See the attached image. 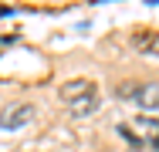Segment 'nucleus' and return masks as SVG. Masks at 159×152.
<instances>
[{
	"mask_svg": "<svg viewBox=\"0 0 159 152\" xmlns=\"http://www.w3.org/2000/svg\"><path fill=\"white\" fill-rule=\"evenodd\" d=\"M61 98L68 105H78V101H85V98H95V85H92L88 78H75V81L61 85Z\"/></svg>",
	"mask_w": 159,
	"mask_h": 152,
	"instance_id": "obj_2",
	"label": "nucleus"
},
{
	"mask_svg": "<svg viewBox=\"0 0 159 152\" xmlns=\"http://www.w3.org/2000/svg\"><path fill=\"white\" fill-rule=\"evenodd\" d=\"M119 98L135 101L146 112H159V85H122L119 88Z\"/></svg>",
	"mask_w": 159,
	"mask_h": 152,
	"instance_id": "obj_1",
	"label": "nucleus"
},
{
	"mask_svg": "<svg viewBox=\"0 0 159 152\" xmlns=\"http://www.w3.org/2000/svg\"><path fill=\"white\" fill-rule=\"evenodd\" d=\"M149 145H152V149H159V135H152V139H149Z\"/></svg>",
	"mask_w": 159,
	"mask_h": 152,
	"instance_id": "obj_5",
	"label": "nucleus"
},
{
	"mask_svg": "<svg viewBox=\"0 0 159 152\" xmlns=\"http://www.w3.org/2000/svg\"><path fill=\"white\" fill-rule=\"evenodd\" d=\"M31 118H34V108H31V105H10V108L0 115V128L14 132V128H24Z\"/></svg>",
	"mask_w": 159,
	"mask_h": 152,
	"instance_id": "obj_3",
	"label": "nucleus"
},
{
	"mask_svg": "<svg viewBox=\"0 0 159 152\" xmlns=\"http://www.w3.org/2000/svg\"><path fill=\"white\" fill-rule=\"evenodd\" d=\"M132 44H135L142 54L159 58V34H152V30H139V34H132Z\"/></svg>",
	"mask_w": 159,
	"mask_h": 152,
	"instance_id": "obj_4",
	"label": "nucleus"
}]
</instances>
